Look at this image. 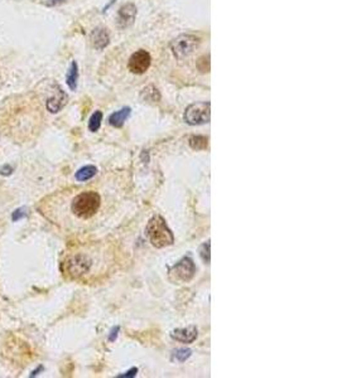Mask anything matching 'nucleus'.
Segmentation results:
<instances>
[{
	"label": "nucleus",
	"instance_id": "nucleus-1",
	"mask_svg": "<svg viewBox=\"0 0 337 378\" xmlns=\"http://www.w3.org/2000/svg\"><path fill=\"white\" fill-rule=\"evenodd\" d=\"M145 236L149 242L157 248L171 246L175 242V236L161 216H154L149 220L145 227Z\"/></svg>",
	"mask_w": 337,
	"mask_h": 378
},
{
	"label": "nucleus",
	"instance_id": "nucleus-2",
	"mask_svg": "<svg viewBox=\"0 0 337 378\" xmlns=\"http://www.w3.org/2000/svg\"><path fill=\"white\" fill-rule=\"evenodd\" d=\"M101 204L100 195L92 190L82 192L73 198L71 203V211L79 218L87 220L91 218L99 211Z\"/></svg>",
	"mask_w": 337,
	"mask_h": 378
},
{
	"label": "nucleus",
	"instance_id": "nucleus-3",
	"mask_svg": "<svg viewBox=\"0 0 337 378\" xmlns=\"http://www.w3.org/2000/svg\"><path fill=\"white\" fill-rule=\"evenodd\" d=\"M200 38L193 34H182L171 43V49L177 59L182 61L190 57L200 46Z\"/></svg>",
	"mask_w": 337,
	"mask_h": 378
},
{
	"label": "nucleus",
	"instance_id": "nucleus-4",
	"mask_svg": "<svg viewBox=\"0 0 337 378\" xmlns=\"http://www.w3.org/2000/svg\"><path fill=\"white\" fill-rule=\"evenodd\" d=\"M210 116H211L210 102H197L187 107L183 117L189 125H202L209 123Z\"/></svg>",
	"mask_w": 337,
	"mask_h": 378
},
{
	"label": "nucleus",
	"instance_id": "nucleus-5",
	"mask_svg": "<svg viewBox=\"0 0 337 378\" xmlns=\"http://www.w3.org/2000/svg\"><path fill=\"white\" fill-rule=\"evenodd\" d=\"M196 274V266L191 257L181 258L175 266L171 267L170 278L175 283H189Z\"/></svg>",
	"mask_w": 337,
	"mask_h": 378
},
{
	"label": "nucleus",
	"instance_id": "nucleus-6",
	"mask_svg": "<svg viewBox=\"0 0 337 378\" xmlns=\"http://www.w3.org/2000/svg\"><path fill=\"white\" fill-rule=\"evenodd\" d=\"M151 54L145 49H139L135 53H133L130 58H129V71L135 74H142L147 72L149 66H151Z\"/></svg>",
	"mask_w": 337,
	"mask_h": 378
},
{
	"label": "nucleus",
	"instance_id": "nucleus-7",
	"mask_svg": "<svg viewBox=\"0 0 337 378\" xmlns=\"http://www.w3.org/2000/svg\"><path fill=\"white\" fill-rule=\"evenodd\" d=\"M66 272L70 274L72 277H80L88 272L91 267V261L86 256L76 255L71 257L67 262H65Z\"/></svg>",
	"mask_w": 337,
	"mask_h": 378
},
{
	"label": "nucleus",
	"instance_id": "nucleus-8",
	"mask_svg": "<svg viewBox=\"0 0 337 378\" xmlns=\"http://www.w3.org/2000/svg\"><path fill=\"white\" fill-rule=\"evenodd\" d=\"M135 16H137V7L132 3L123 5V7L119 9V15H118V23L120 28H126V27H130L135 21Z\"/></svg>",
	"mask_w": 337,
	"mask_h": 378
},
{
	"label": "nucleus",
	"instance_id": "nucleus-9",
	"mask_svg": "<svg viewBox=\"0 0 337 378\" xmlns=\"http://www.w3.org/2000/svg\"><path fill=\"white\" fill-rule=\"evenodd\" d=\"M66 104H67V95L59 86H56L54 95L49 97L48 101H47V110L52 112V114H56V112L63 109Z\"/></svg>",
	"mask_w": 337,
	"mask_h": 378
},
{
	"label": "nucleus",
	"instance_id": "nucleus-10",
	"mask_svg": "<svg viewBox=\"0 0 337 378\" xmlns=\"http://www.w3.org/2000/svg\"><path fill=\"white\" fill-rule=\"evenodd\" d=\"M171 336L177 342L190 344L192 342H195L196 338H197V329H196V327L179 328V329L173 330L171 333Z\"/></svg>",
	"mask_w": 337,
	"mask_h": 378
},
{
	"label": "nucleus",
	"instance_id": "nucleus-11",
	"mask_svg": "<svg viewBox=\"0 0 337 378\" xmlns=\"http://www.w3.org/2000/svg\"><path fill=\"white\" fill-rule=\"evenodd\" d=\"M91 44L95 49H104L105 47H107V44L110 42V37H109V33L105 28H96L92 30L91 33V37H90Z\"/></svg>",
	"mask_w": 337,
	"mask_h": 378
},
{
	"label": "nucleus",
	"instance_id": "nucleus-12",
	"mask_svg": "<svg viewBox=\"0 0 337 378\" xmlns=\"http://www.w3.org/2000/svg\"><path fill=\"white\" fill-rule=\"evenodd\" d=\"M130 107H124V109L119 110V111L114 112L111 116L109 117V123L110 125L115 126V128H121L124 125L128 117L130 116Z\"/></svg>",
	"mask_w": 337,
	"mask_h": 378
},
{
	"label": "nucleus",
	"instance_id": "nucleus-13",
	"mask_svg": "<svg viewBox=\"0 0 337 378\" xmlns=\"http://www.w3.org/2000/svg\"><path fill=\"white\" fill-rule=\"evenodd\" d=\"M77 79H79V67H77V63L73 61V62L71 63L70 70H68L67 77H66V81H67L68 87H70L72 91L76 90Z\"/></svg>",
	"mask_w": 337,
	"mask_h": 378
},
{
	"label": "nucleus",
	"instance_id": "nucleus-14",
	"mask_svg": "<svg viewBox=\"0 0 337 378\" xmlns=\"http://www.w3.org/2000/svg\"><path fill=\"white\" fill-rule=\"evenodd\" d=\"M96 172H98V169L93 165H86V167L81 168L74 176H76V179L79 182H86L88 179L92 178L96 174Z\"/></svg>",
	"mask_w": 337,
	"mask_h": 378
},
{
	"label": "nucleus",
	"instance_id": "nucleus-15",
	"mask_svg": "<svg viewBox=\"0 0 337 378\" xmlns=\"http://www.w3.org/2000/svg\"><path fill=\"white\" fill-rule=\"evenodd\" d=\"M142 97L144 98L145 101H152V102H157L161 100V95H159V91L157 90L154 86H148L143 90L142 92Z\"/></svg>",
	"mask_w": 337,
	"mask_h": 378
},
{
	"label": "nucleus",
	"instance_id": "nucleus-16",
	"mask_svg": "<svg viewBox=\"0 0 337 378\" xmlns=\"http://www.w3.org/2000/svg\"><path fill=\"white\" fill-rule=\"evenodd\" d=\"M190 145H191V148L196 149V150H202V149H206L207 148V137L201 136V135L192 136L190 139Z\"/></svg>",
	"mask_w": 337,
	"mask_h": 378
},
{
	"label": "nucleus",
	"instance_id": "nucleus-17",
	"mask_svg": "<svg viewBox=\"0 0 337 378\" xmlns=\"http://www.w3.org/2000/svg\"><path fill=\"white\" fill-rule=\"evenodd\" d=\"M101 121H103V114H101V111H96L91 116L90 121H88V129H90V131H98L101 126Z\"/></svg>",
	"mask_w": 337,
	"mask_h": 378
},
{
	"label": "nucleus",
	"instance_id": "nucleus-18",
	"mask_svg": "<svg viewBox=\"0 0 337 378\" xmlns=\"http://www.w3.org/2000/svg\"><path fill=\"white\" fill-rule=\"evenodd\" d=\"M192 354L191 349H186V348H181V349H177L173 352L172 355V360L173 361H178V362H184L186 360H189Z\"/></svg>",
	"mask_w": 337,
	"mask_h": 378
},
{
	"label": "nucleus",
	"instance_id": "nucleus-19",
	"mask_svg": "<svg viewBox=\"0 0 337 378\" xmlns=\"http://www.w3.org/2000/svg\"><path fill=\"white\" fill-rule=\"evenodd\" d=\"M200 256L202 257V260L210 264V242L203 244L200 248Z\"/></svg>",
	"mask_w": 337,
	"mask_h": 378
},
{
	"label": "nucleus",
	"instance_id": "nucleus-20",
	"mask_svg": "<svg viewBox=\"0 0 337 378\" xmlns=\"http://www.w3.org/2000/svg\"><path fill=\"white\" fill-rule=\"evenodd\" d=\"M137 372H138V368H132L130 371L126 372L125 374H121V376H119V377H135L137 376Z\"/></svg>",
	"mask_w": 337,
	"mask_h": 378
},
{
	"label": "nucleus",
	"instance_id": "nucleus-21",
	"mask_svg": "<svg viewBox=\"0 0 337 378\" xmlns=\"http://www.w3.org/2000/svg\"><path fill=\"white\" fill-rule=\"evenodd\" d=\"M118 332H119V327H117V328H115V329H113L111 330V335H110V341H114V339L115 338H117V336H118Z\"/></svg>",
	"mask_w": 337,
	"mask_h": 378
},
{
	"label": "nucleus",
	"instance_id": "nucleus-22",
	"mask_svg": "<svg viewBox=\"0 0 337 378\" xmlns=\"http://www.w3.org/2000/svg\"><path fill=\"white\" fill-rule=\"evenodd\" d=\"M19 217H21V218H22V217H24L23 211H15V213L13 214V221H16L19 218Z\"/></svg>",
	"mask_w": 337,
	"mask_h": 378
}]
</instances>
